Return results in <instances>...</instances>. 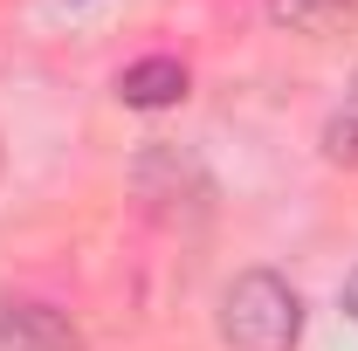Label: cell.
Here are the masks:
<instances>
[{"label": "cell", "mask_w": 358, "mask_h": 351, "mask_svg": "<svg viewBox=\"0 0 358 351\" xmlns=\"http://www.w3.org/2000/svg\"><path fill=\"white\" fill-rule=\"evenodd\" d=\"M331 152L338 159H358V83L345 89V110L331 117Z\"/></svg>", "instance_id": "5"}, {"label": "cell", "mask_w": 358, "mask_h": 351, "mask_svg": "<svg viewBox=\"0 0 358 351\" xmlns=\"http://www.w3.org/2000/svg\"><path fill=\"white\" fill-rule=\"evenodd\" d=\"M296 331H303V303L282 275L268 268H248L234 275L221 296V338L234 351H296Z\"/></svg>", "instance_id": "1"}, {"label": "cell", "mask_w": 358, "mask_h": 351, "mask_svg": "<svg viewBox=\"0 0 358 351\" xmlns=\"http://www.w3.org/2000/svg\"><path fill=\"white\" fill-rule=\"evenodd\" d=\"M268 14L282 28H296V35H331L358 14V0H268Z\"/></svg>", "instance_id": "4"}, {"label": "cell", "mask_w": 358, "mask_h": 351, "mask_svg": "<svg viewBox=\"0 0 358 351\" xmlns=\"http://www.w3.org/2000/svg\"><path fill=\"white\" fill-rule=\"evenodd\" d=\"M0 351H83L69 317H55L42 303H14L0 310Z\"/></svg>", "instance_id": "2"}, {"label": "cell", "mask_w": 358, "mask_h": 351, "mask_svg": "<svg viewBox=\"0 0 358 351\" xmlns=\"http://www.w3.org/2000/svg\"><path fill=\"white\" fill-rule=\"evenodd\" d=\"M117 96H124L131 110H166V103L186 96V62H173V55H145V62H131V69L117 76Z\"/></svg>", "instance_id": "3"}, {"label": "cell", "mask_w": 358, "mask_h": 351, "mask_svg": "<svg viewBox=\"0 0 358 351\" xmlns=\"http://www.w3.org/2000/svg\"><path fill=\"white\" fill-rule=\"evenodd\" d=\"M345 317H352V324H358V268H352V275H345Z\"/></svg>", "instance_id": "6"}]
</instances>
